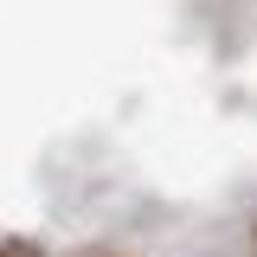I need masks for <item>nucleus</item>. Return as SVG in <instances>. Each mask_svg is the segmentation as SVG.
I'll return each mask as SVG.
<instances>
[{"mask_svg":"<svg viewBox=\"0 0 257 257\" xmlns=\"http://www.w3.org/2000/svg\"><path fill=\"white\" fill-rule=\"evenodd\" d=\"M0 257H32V251H13V244H7V251H0Z\"/></svg>","mask_w":257,"mask_h":257,"instance_id":"1","label":"nucleus"}]
</instances>
